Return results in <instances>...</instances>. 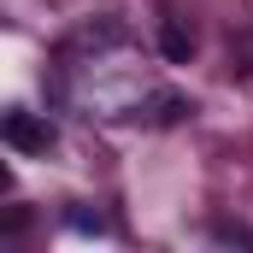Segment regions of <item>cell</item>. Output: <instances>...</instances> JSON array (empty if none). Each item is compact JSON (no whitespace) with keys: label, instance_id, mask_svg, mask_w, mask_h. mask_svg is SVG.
<instances>
[{"label":"cell","instance_id":"6da1fadb","mask_svg":"<svg viewBox=\"0 0 253 253\" xmlns=\"http://www.w3.org/2000/svg\"><path fill=\"white\" fill-rule=\"evenodd\" d=\"M0 135H6V147L12 153H47L59 135H53V124L42 118V112H24V106H12L6 118H0Z\"/></svg>","mask_w":253,"mask_h":253},{"label":"cell","instance_id":"7a4b0ae2","mask_svg":"<svg viewBox=\"0 0 253 253\" xmlns=\"http://www.w3.org/2000/svg\"><path fill=\"white\" fill-rule=\"evenodd\" d=\"M159 53L171 65H189L194 59V30H189V18H159Z\"/></svg>","mask_w":253,"mask_h":253},{"label":"cell","instance_id":"3957f363","mask_svg":"<svg viewBox=\"0 0 253 253\" xmlns=\"http://www.w3.org/2000/svg\"><path fill=\"white\" fill-rule=\"evenodd\" d=\"M194 112V100H183V94H153L147 100V124H183Z\"/></svg>","mask_w":253,"mask_h":253}]
</instances>
